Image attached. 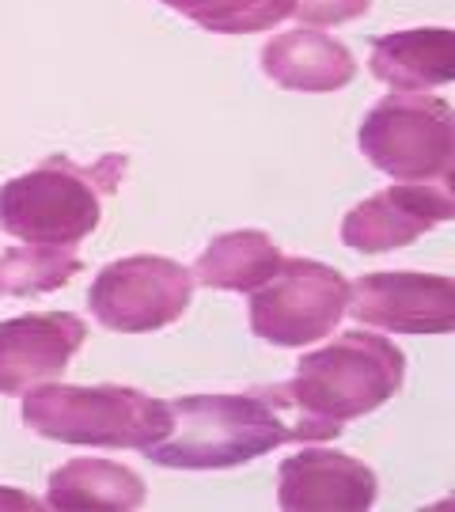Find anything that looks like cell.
I'll return each instance as SVG.
<instances>
[{
  "mask_svg": "<svg viewBox=\"0 0 455 512\" xmlns=\"http://www.w3.org/2000/svg\"><path fill=\"white\" fill-rule=\"evenodd\" d=\"M46 505L50 509L129 512L145 505V482L137 471L110 463V459H73L50 475Z\"/></svg>",
  "mask_w": 455,
  "mask_h": 512,
  "instance_id": "14",
  "label": "cell"
},
{
  "mask_svg": "<svg viewBox=\"0 0 455 512\" xmlns=\"http://www.w3.org/2000/svg\"><path fill=\"white\" fill-rule=\"evenodd\" d=\"M368 69L395 92H429L455 80V35L448 27H414L372 42Z\"/></svg>",
  "mask_w": 455,
  "mask_h": 512,
  "instance_id": "13",
  "label": "cell"
},
{
  "mask_svg": "<svg viewBox=\"0 0 455 512\" xmlns=\"http://www.w3.org/2000/svg\"><path fill=\"white\" fill-rule=\"evenodd\" d=\"M346 311L391 334H448L455 327V281L418 270H380L349 285Z\"/></svg>",
  "mask_w": 455,
  "mask_h": 512,
  "instance_id": "8",
  "label": "cell"
},
{
  "mask_svg": "<svg viewBox=\"0 0 455 512\" xmlns=\"http://www.w3.org/2000/svg\"><path fill=\"white\" fill-rule=\"evenodd\" d=\"M402 380L406 357L395 342L349 330L308 353L292 380L262 387V395L277 406L292 440H330L346 429V421L380 410Z\"/></svg>",
  "mask_w": 455,
  "mask_h": 512,
  "instance_id": "1",
  "label": "cell"
},
{
  "mask_svg": "<svg viewBox=\"0 0 455 512\" xmlns=\"http://www.w3.org/2000/svg\"><path fill=\"white\" fill-rule=\"evenodd\" d=\"M23 425L80 448H148L167 433V403L118 384H46L23 395Z\"/></svg>",
  "mask_w": 455,
  "mask_h": 512,
  "instance_id": "4",
  "label": "cell"
},
{
  "mask_svg": "<svg viewBox=\"0 0 455 512\" xmlns=\"http://www.w3.org/2000/svg\"><path fill=\"white\" fill-rule=\"evenodd\" d=\"M376 471L330 448H304L277 471V501L292 512H361L376 501Z\"/></svg>",
  "mask_w": 455,
  "mask_h": 512,
  "instance_id": "11",
  "label": "cell"
},
{
  "mask_svg": "<svg viewBox=\"0 0 455 512\" xmlns=\"http://www.w3.org/2000/svg\"><path fill=\"white\" fill-rule=\"evenodd\" d=\"M194 300V277L164 255H129L99 270L91 281V315L118 334H148L171 327Z\"/></svg>",
  "mask_w": 455,
  "mask_h": 512,
  "instance_id": "7",
  "label": "cell"
},
{
  "mask_svg": "<svg viewBox=\"0 0 455 512\" xmlns=\"http://www.w3.org/2000/svg\"><path fill=\"white\" fill-rule=\"evenodd\" d=\"M262 73L285 92H342L357 76V61L338 38L323 31H285L262 46Z\"/></svg>",
  "mask_w": 455,
  "mask_h": 512,
  "instance_id": "12",
  "label": "cell"
},
{
  "mask_svg": "<svg viewBox=\"0 0 455 512\" xmlns=\"http://www.w3.org/2000/svg\"><path fill=\"white\" fill-rule=\"evenodd\" d=\"M213 35H255L292 16V0H160Z\"/></svg>",
  "mask_w": 455,
  "mask_h": 512,
  "instance_id": "17",
  "label": "cell"
},
{
  "mask_svg": "<svg viewBox=\"0 0 455 512\" xmlns=\"http://www.w3.org/2000/svg\"><path fill=\"white\" fill-rule=\"evenodd\" d=\"M452 217L455 202L448 183H399L349 209L342 220V243L361 255H383Z\"/></svg>",
  "mask_w": 455,
  "mask_h": 512,
  "instance_id": "9",
  "label": "cell"
},
{
  "mask_svg": "<svg viewBox=\"0 0 455 512\" xmlns=\"http://www.w3.org/2000/svg\"><path fill=\"white\" fill-rule=\"evenodd\" d=\"M88 342V323L73 311H35L0 323V395H23L61 376Z\"/></svg>",
  "mask_w": 455,
  "mask_h": 512,
  "instance_id": "10",
  "label": "cell"
},
{
  "mask_svg": "<svg viewBox=\"0 0 455 512\" xmlns=\"http://www.w3.org/2000/svg\"><path fill=\"white\" fill-rule=\"evenodd\" d=\"M372 8V0H292V16L315 23V27H334L349 19L364 16Z\"/></svg>",
  "mask_w": 455,
  "mask_h": 512,
  "instance_id": "18",
  "label": "cell"
},
{
  "mask_svg": "<svg viewBox=\"0 0 455 512\" xmlns=\"http://www.w3.org/2000/svg\"><path fill=\"white\" fill-rule=\"evenodd\" d=\"M281 251L266 232L258 228H243V232H228L217 236L194 262V285L205 289H220V293H255L258 285H266L277 266H281Z\"/></svg>",
  "mask_w": 455,
  "mask_h": 512,
  "instance_id": "15",
  "label": "cell"
},
{
  "mask_svg": "<svg viewBox=\"0 0 455 512\" xmlns=\"http://www.w3.org/2000/svg\"><path fill=\"white\" fill-rule=\"evenodd\" d=\"M349 281L315 258H281L277 274L251 296V330L270 346H311L346 315Z\"/></svg>",
  "mask_w": 455,
  "mask_h": 512,
  "instance_id": "6",
  "label": "cell"
},
{
  "mask_svg": "<svg viewBox=\"0 0 455 512\" xmlns=\"http://www.w3.org/2000/svg\"><path fill=\"white\" fill-rule=\"evenodd\" d=\"M84 270V262L69 247H12L0 251V296H38L54 293L61 285H69Z\"/></svg>",
  "mask_w": 455,
  "mask_h": 512,
  "instance_id": "16",
  "label": "cell"
},
{
  "mask_svg": "<svg viewBox=\"0 0 455 512\" xmlns=\"http://www.w3.org/2000/svg\"><path fill=\"white\" fill-rule=\"evenodd\" d=\"M364 160L395 183H448L455 167V114L437 95L391 92L357 129Z\"/></svg>",
  "mask_w": 455,
  "mask_h": 512,
  "instance_id": "5",
  "label": "cell"
},
{
  "mask_svg": "<svg viewBox=\"0 0 455 512\" xmlns=\"http://www.w3.org/2000/svg\"><path fill=\"white\" fill-rule=\"evenodd\" d=\"M289 425L262 395H186L167 403V433L141 448L152 463L175 471H224L281 448Z\"/></svg>",
  "mask_w": 455,
  "mask_h": 512,
  "instance_id": "2",
  "label": "cell"
},
{
  "mask_svg": "<svg viewBox=\"0 0 455 512\" xmlns=\"http://www.w3.org/2000/svg\"><path fill=\"white\" fill-rule=\"evenodd\" d=\"M0 509H38V501L27 494H19V490H4V486H0Z\"/></svg>",
  "mask_w": 455,
  "mask_h": 512,
  "instance_id": "19",
  "label": "cell"
},
{
  "mask_svg": "<svg viewBox=\"0 0 455 512\" xmlns=\"http://www.w3.org/2000/svg\"><path fill=\"white\" fill-rule=\"evenodd\" d=\"M122 171V156H107L99 167L50 156L35 171L0 186V232L42 247H76L99 228L103 194L118 190Z\"/></svg>",
  "mask_w": 455,
  "mask_h": 512,
  "instance_id": "3",
  "label": "cell"
}]
</instances>
